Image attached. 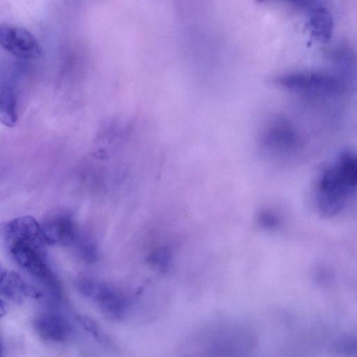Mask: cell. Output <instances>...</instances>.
Here are the masks:
<instances>
[{
    "label": "cell",
    "mask_w": 357,
    "mask_h": 357,
    "mask_svg": "<svg viewBox=\"0 0 357 357\" xmlns=\"http://www.w3.org/2000/svg\"><path fill=\"white\" fill-rule=\"evenodd\" d=\"M14 262L25 272L40 281L56 297L60 286L49 264L44 243L38 241H17L7 244Z\"/></svg>",
    "instance_id": "6da1fadb"
},
{
    "label": "cell",
    "mask_w": 357,
    "mask_h": 357,
    "mask_svg": "<svg viewBox=\"0 0 357 357\" xmlns=\"http://www.w3.org/2000/svg\"><path fill=\"white\" fill-rule=\"evenodd\" d=\"M276 83L286 90L306 96L328 98L344 91L342 80L332 75L319 72H294L279 77Z\"/></svg>",
    "instance_id": "7a4b0ae2"
},
{
    "label": "cell",
    "mask_w": 357,
    "mask_h": 357,
    "mask_svg": "<svg viewBox=\"0 0 357 357\" xmlns=\"http://www.w3.org/2000/svg\"><path fill=\"white\" fill-rule=\"evenodd\" d=\"M78 292L94 304L107 317L122 319L128 312L129 301L116 288L92 279H81L76 283Z\"/></svg>",
    "instance_id": "3957f363"
},
{
    "label": "cell",
    "mask_w": 357,
    "mask_h": 357,
    "mask_svg": "<svg viewBox=\"0 0 357 357\" xmlns=\"http://www.w3.org/2000/svg\"><path fill=\"white\" fill-rule=\"evenodd\" d=\"M300 138L294 125L288 119L274 117L265 122L259 135L260 148L267 157L280 158L299 147Z\"/></svg>",
    "instance_id": "277c9868"
},
{
    "label": "cell",
    "mask_w": 357,
    "mask_h": 357,
    "mask_svg": "<svg viewBox=\"0 0 357 357\" xmlns=\"http://www.w3.org/2000/svg\"><path fill=\"white\" fill-rule=\"evenodd\" d=\"M350 192L344 186L329 164L319 173L316 183L318 210L324 217H332L344 208Z\"/></svg>",
    "instance_id": "5b68a950"
},
{
    "label": "cell",
    "mask_w": 357,
    "mask_h": 357,
    "mask_svg": "<svg viewBox=\"0 0 357 357\" xmlns=\"http://www.w3.org/2000/svg\"><path fill=\"white\" fill-rule=\"evenodd\" d=\"M0 44L7 52L20 59L36 60L42 50L36 37L28 29L6 24L0 27Z\"/></svg>",
    "instance_id": "8992f818"
},
{
    "label": "cell",
    "mask_w": 357,
    "mask_h": 357,
    "mask_svg": "<svg viewBox=\"0 0 357 357\" xmlns=\"http://www.w3.org/2000/svg\"><path fill=\"white\" fill-rule=\"evenodd\" d=\"M47 245H75L81 235L74 220L67 215H57L41 224Z\"/></svg>",
    "instance_id": "52a82bcc"
},
{
    "label": "cell",
    "mask_w": 357,
    "mask_h": 357,
    "mask_svg": "<svg viewBox=\"0 0 357 357\" xmlns=\"http://www.w3.org/2000/svg\"><path fill=\"white\" fill-rule=\"evenodd\" d=\"M34 327L40 337L47 342H67L72 335V328L68 321L53 312L44 313L38 317Z\"/></svg>",
    "instance_id": "ba28073f"
},
{
    "label": "cell",
    "mask_w": 357,
    "mask_h": 357,
    "mask_svg": "<svg viewBox=\"0 0 357 357\" xmlns=\"http://www.w3.org/2000/svg\"><path fill=\"white\" fill-rule=\"evenodd\" d=\"M0 291L2 298L22 301L26 298L40 299L43 293L29 283L22 276L13 271L1 269Z\"/></svg>",
    "instance_id": "9c48e42d"
},
{
    "label": "cell",
    "mask_w": 357,
    "mask_h": 357,
    "mask_svg": "<svg viewBox=\"0 0 357 357\" xmlns=\"http://www.w3.org/2000/svg\"><path fill=\"white\" fill-rule=\"evenodd\" d=\"M4 235L6 243L35 240L46 244L41 224L31 216L18 217L8 222L5 226Z\"/></svg>",
    "instance_id": "30bf717a"
},
{
    "label": "cell",
    "mask_w": 357,
    "mask_h": 357,
    "mask_svg": "<svg viewBox=\"0 0 357 357\" xmlns=\"http://www.w3.org/2000/svg\"><path fill=\"white\" fill-rule=\"evenodd\" d=\"M330 165L340 181L351 192L357 190V153L344 151Z\"/></svg>",
    "instance_id": "8fae6325"
},
{
    "label": "cell",
    "mask_w": 357,
    "mask_h": 357,
    "mask_svg": "<svg viewBox=\"0 0 357 357\" xmlns=\"http://www.w3.org/2000/svg\"><path fill=\"white\" fill-rule=\"evenodd\" d=\"M310 29L314 39L322 43L329 42L332 37L333 20L324 8L314 9L310 17Z\"/></svg>",
    "instance_id": "7c38bea8"
},
{
    "label": "cell",
    "mask_w": 357,
    "mask_h": 357,
    "mask_svg": "<svg viewBox=\"0 0 357 357\" xmlns=\"http://www.w3.org/2000/svg\"><path fill=\"white\" fill-rule=\"evenodd\" d=\"M78 255L87 262H94L97 260L98 249L97 246L87 238L80 236L75 244Z\"/></svg>",
    "instance_id": "4fadbf2b"
},
{
    "label": "cell",
    "mask_w": 357,
    "mask_h": 357,
    "mask_svg": "<svg viewBox=\"0 0 357 357\" xmlns=\"http://www.w3.org/2000/svg\"><path fill=\"white\" fill-rule=\"evenodd\" d=\"M79 320L85 329L92 334L94 338L101 341H104V335L97 324L90 318L85 316L79 317Z\"/></svg>",
    "instance_id": "5bb4252c"
},
{
    "label": "cell",
    "mask_w": 357,
    "mask_h": 357,
    "mask_svg": "<svg viewBox=\"0 0 357 357\" xmlns=\"http://www.w3.org/2000/svg\"><path fill=\"white\" fill-rule=\"evenodd\" d=\"M169 258L168 252L162 249L153 253L149 258V261L160 267H163L168 264Z\"/></svg>",
    "instance_id": "9a60e30c"
},
{
    "label": "cell",
    "mask_w": 357,
    "mask_h": 357,
    "mask_svg": "<svg viewBox=\"0 0 357 357\" xmlns=\"http://www.w3.org/2000/svg\"><path fill=\"white\" fill-rule=\"evenodd\" d=\"M260 219L261 224L265 227L272 228L276 226L278 223L277 219L273 215L267 213L261 215Z\"/></svg>",
    "instance_id": "2e32d148"
},
{
    "label": "cell",
    "mask_w": 357,
    "mask_h": 357,
    "mask_svg": "<svg viewBox=\"0 0 357 357\" xmlns=\"http://www.w3.org/2000/svg\"><path fill=\"white\" fill-rule=\"evenodd\" d=\"M260 2L267 1V0H260ZM285 1L299 8L309 7L312 0H285Z\"/></svg>",
    "instance_id": "e0dca14e"
}]
</instances>
